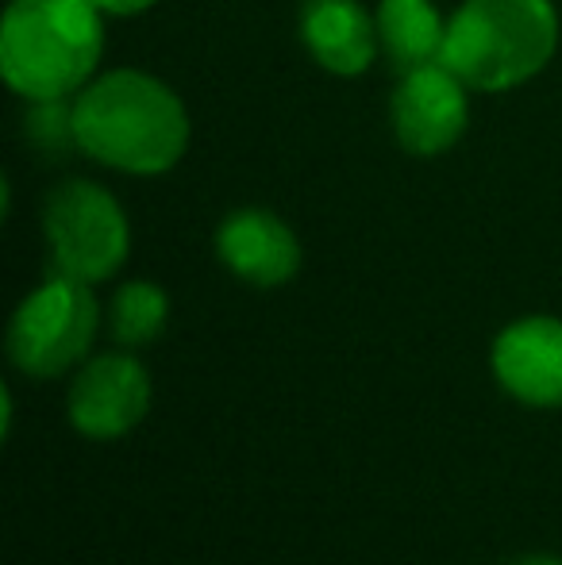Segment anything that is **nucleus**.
<instances>
[{"instance_id": "nucleus-3", "label": "nucleus", "mask_w": 562, "mask_h": 565, "mask_svg": "<svg viewBox=\"0 0 562 565\" xmlns=\"http://www.w3.org/2000/svg\"><path fill=\"white\" fill-rule=\"evenodd\" d=\"M559 51V12L551 0H466L447 20L443 66L466 89L505 93L532 82Z\"/></svg>"}, {"instance_id": "nucleus-2", "label": "nucleus", "mask_w": 562, "mask_h": 565, "mask_svg": "<svg viewBox=\"0 0 562 565\" xmlns=\"http://www.w3.org/2000/svg\"><path fill=\"white\" fill-rule=\"evenodd\" d=\"M105 54V12L93 0H12L0 20V70L23 100H70Z\"/></svg>"}, {"instance_id": "nucleus-1", "label": "nucleus", "mask_w": 562, "mask_h": 565, "mask_svg": "<svg viewBox=\"0 0 562 565\" xmlns=\"http://www.w3.org/2000/svg\"><path fill=\"white\" fill-rule=\"evenodd\" d=\"M77 150L136 178L166 173L189 150V113L181 97L142 70H113L74 97Z\"/></svg>"}, {"instance_id": "nucleus-4", "label": "nucleus", "mask_w": 562, "mask_h": 565, "mask_svg": "<svg viewBox=\"0 0 562 565\" xmlns=\"http://www.w3.org/2000/svg\"><path fill=\"white\" fill-rule=\"evenodd\" d=\"M43 231L51 246V274L77 277L85 285L108 281L128 262V212L97 181H62L43 204Z\"/></svg>"}, {"instance_id": "nucleus-11", "label": "nucleus", "mask_w": 562, "mask_h": 565, "mask_svg": "<svg viewBox=\"0 0 562 565\" xmlns=\"http://www.w3.org/2000/svg\"><path fill=\"white\" fill-rule=\"evenodd\" d=\"M378 20V46L393 74L432 66L443 58V39L447 20L435 12L432 0H382L374 12Z\"/></svg>"}, {"instance_id": "nucleus-14", "label": "nucleus", "mask_w": 562, "mask_h": 565, "mask_svg": "<svg viewBox=\"0 0 562 565\" xmlns=\"http://www.w3.org/2000/svg\"><path fill=\"white\" fill-rule=\"evenodd\" d=\"M105 15H139L147 8H155L158 0H93Z\"/></svg>"}, {"instance_id": "nucleus-16", "label": "nucleus", "mask_w": 562, "mask_h": 565, "mask_svg": "<svg viewBox=\"0 0 562 565\" xmlns=\"http://www.w3.org/2000/svg\"><path fill=\"white\" fill-rule=\"evenodd\" d=\"M517 565H562V558H551V554H532V558H524Z\"/></svg>"}, {"instance_id": "nucleus-8", "label": "nucleus", "mask_w": 562, "mask_h": 565, "mask_svg": "<svg viewBox=\"0 0 562 565\" xmlns=\"http://www.w3.org/2000/svg\"><path fill=\"white\" fill-rule=\"evenodd\" d=\"M494 373L501 388L532 408L562 404V320L524 316L494 342Z\"/></svg>"}, {"instance_id": "nucleus-13", "label": "nucleus", "mask_w": 562, "mask_h": 565, "mask_svg": "<svg viewBox=\"0 0 562 565\" xmlns=\"http://www.w3.org/2000/svg\"><path fill=\"white\" fill-rule=\"evenodd\" d=\"M28 139L39 150H70L77 147L74 135V97L70 100H31Z\"/></svg>"}, {"instance_id": "nucleus-7", "label": "nucleus", "mask_w": 562, "mask_h": 565, "mask_svg": "<svg viewBox=\"0 0 562 565\" xmlns=\"http://www.w3.org/2000/svg\"><path fill=\"white\" fill-rule=\"evenodd\" d=\"M150 373L131 354H100L82 362L66 396L70 424L85 439H120L147 416Z\"/></svg>"}, {"instance_id": "nucleus-12", "label": "nucleus", "mask_w": 562, "mask_h": 565, "mask_svg": "<svg viewBox=\"0 0 562 565\" xmlns=\"http://www.w3.org/2000/svg\"><path fill=\"white\" fill-rule=\"evenodd\" d=\"M170 320V297L155 281H128L113 292L108 305V328L120 347H147L166 331Z\"/></svg>"}, {"instance_id": "nucleus-10", "label": "nucleus", "mask_w": 562, "mask_h": 565, "mask_svg": "<svg viewBox=\"0 0 562 565\" xmlns=\"http://www.w3.org/2000/svg\"><path fill=\"white\" fill-rule=\"evenodd\" d=\"M300 43L336 77H359L374 62L378 20L359 0H305L300 4Z\"/></svg>"}, {"instance_id": "nucleus-5", "label": "nucleus", "mask_w": 562, "mask_h": 565, "mask_svg": "<svg viewBox=\"0 0 562 565\" xmlns=\"http://www.w3.org/2000/svg\"><path fill=\"white\" fill-rule=\"evenodd\" d=\"M100 308L85 281L51 274L20 300L8 323V358L28 377H59L93 347Z\"/></svg>"}, {"instance_id": "nucleus-9", "label": "nucleus", "mask_w": 562, "mask_h": 565, "mask_svg": "<svg viewBox=\"0 0 562 565\" xmlns=\"http://www.w3.org/2000/svg\"><path fill=\"white\" fill-rule=\"evenodd\" d=\"M216 254L240 281L274 289L300 269V243L282 216L266 209H235L216 231Z\"/></svg>"}, {"instance_id": "nucleus-15", "label": "nucleus", "mask_w": 562, "mask_h": 565, "mask_svg": "<svg viewBox=\"0 0 562 565\" xmlns=\"http://www.w3.org/2000/svg\"><path fill=\"white\" fill-rule=\"evenodd\" d=\"M12 419H15L12 388H4V419H0V431H4V439H8V435H12Z\"/></svg>"}, {"instance_id": "nucleus-6", "label": "nucleus", "mask_w": 562, "mask_h": 565, "mask_svg": "<svg viewBox=\"0 0 562 565\" xmlns=\"http://www.w3.org/2000/svg\"><path fill=\"white\" fill-rule=\"evenodd\" d=\"M466 93L470 89L463 85V77L443 62L401 74L390 97L393 139L416 158H435L450 150L463 139L466 119H470Z\"/></svg>"}]
</instances>
